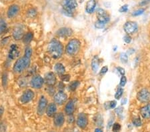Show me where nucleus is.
Segmentation results:
<instances>
[{
	"label": "nucleus",
	"instance_id": "1",
	"mask_svg": "<svg viewBox=\"0 0 150 132\" xmlns=\"http://www.w3.org/2000/svg\"><path fill=\"white\" fill-rule=\"evenodd\" d=\"M48 52L54 58H59L64 52V47L62 43L56 40H53L48 45Z\"/></svg>",
	"mask_w": 150,
	"mask_h": 132
},
{
	"label": "nucleus",
	"instance_id": "2",
	"mask_svg": "<svg viewBox=\"0 0 150 132\" xmlns=\"http://www.w3.org/2000/svg\"><path fill=\"white\" fill-rule=\"evenodd\" d=\"M81 47V43L77 39L70 40L66 46V53L69 56H75L79 52Z\"/></svg>",
	"mask_w": 150,
	"mask_h": 132
},
{
	"label": "nucleus",
	"instance_id": "3",
	"mask_svg": "<svg viewBox=\"0 0 150 132\" xmlns=\"http://www.w3.org/2000/svg\"><path fill=\"white\" fill-rule=\"evenodd\" d=\"M30 64V59L28 57L24 56L19 58L16 62L13 67V70L16 73H21L24 69H25Z\"/></svg>",
	"mask_w": 150,
	"mask_h": 132
},
{
	"label": "nucleus",
	"instance_id": "4",
	"mask_svg": "<svg viewBox=\"0 0 150 132\" xmlns=\"http://www.w3.org/2000/svg\"><path fill=\"white\" fill-rule=\"evenodd\" d=\"M123 30L127 35H132L137 32L138 30V25L136 22L129 21H127L123 26Z\"/></svg>",
	"mask_w": 150,
	"mask_h": 132
},
{
	"label": "nucleus",
	"instance_id": "5",
	"mask_svg": "<svg viewBox=\"0 0 150 132\" xmlns=\"http://www.w3.org/2000/svg\"><path fill=\"white\" fill-rule=\"evenodd\" d=\"M137 98L142 103L148 102L150 100V92L147 89H142L137 93Z\"/></svg>",
	"mask_w": 150,
	"mask_h": 132
},
{
	"label": "nucleus",
	"instance_id": "6",
	"mask_svg": "<svg viewBox=\"0 0 150 132\" xmlns=\"http://www.w3.org/2000/svg\"><path fill=\"white\" fill-rule=\"evenodd\" d=\"M97 18H98V21L104 24H106L110 21V16L108 13L103 9H99L97 11Z\"/></svg>",
	"mask_w": 150,
	"mask_h": 132
},
{
	"label": "nucleus",
	"instance_id": "7",
	"mask_svg": "<svg viewBox=\"0 0 150 132\" xmlns=\"http://www.w3.org/2000/svg\"><path fill=\"white\" fill-rule=\"evenodd\" d=\"M47 101L45 98V96L42 95V97H40V101H39V104L38 106V114L40 115V116H42L44 113L45 110L46 109L47 107Z\"/></svg>",
	"mask_w": 150,
	"mask_h": 132
},
{
	"label": "nucleus",
	"instance_id": "8",
	"mask_svg": "<svg viewBox=\"0 0 150 132\" xmlns=\"http://www.w3.org/2000/svg\"><path fill=\"white\" fill-rule=\"evenodd\" d=\"M88 116L85 114L81 113L78 115L77 119V125L80 128H85L88 126Z\"/></svg>",
	"mask_w": 150,
	"mask_h": 132
},
{
	"label": "nucleus",
	"instance_id": "9",
	"mask_svg": "<svg viewBox=\"0 0 150 132\" xmlns=\"http://www.w3.org/2000/svg\"><path fill=\"white\" fill-rule=\"evenodd\" d=\"M33 97H34V93H33L32 90H28L25 91L23 93V95H21L20 101L22 104H27V103L30 102V101L32 100Z\"/></svg>",
	"mask_w": 150,
	"mask_h": 132
},
{
	"label": "nucleus",
	"instance_id": "10",
	"mask_svg": "<svg viewBox=\"0 0 150 132\" xmlns=\"http://www.w3.org/2000/svg\"><path fill=\"white\" fill-rule=\"evenodd\" d=\"M67 99V95L63 92H58L56 95L54 96V100L55 104L58 105H62L66 102Z\"/></svg>",
	"mask_w": 150,
	"mask_h": 132
},
{
	"label": "nucleus",
	"instance_id": "11",
	"mask_svg": "<svg viewBox=\"0 0 150 132\" xmlns=\"http://www.w3.org/2000/svg\"><path fill=\"white\" fill-rule=\"evenodd\" d=\"M77 7L76 0H64L63 3V9L69 11H73Z\"/></svg>",
	"mask_w": 150,
	"mask_h": 132
},
{
	"label": "nucleus",
	"instance_id": "12",
	"mask_svg": "<svg viewBox=\"0 0 150 132\" xmlns=\"http://www.w3.org/2000/svg\"><path fill=\"white\" fill-rule=\"evenodd\" d=\"M43 82H44V81H43V79L42 77L40 76H36L32 78L31 84L33 88L40 89L43 86Z\"/></svg>",
	"mask_w": 150,
	"mask_h": 132
},
{
	"label": "nucleus",
	"instance_id": "13",
	"mask_svg": "<svg viewBox=\"0 0 150 132\" xmlns=\"http://www.w3.org/2000/svg\"><path fill=\"white\" fill-rule=\"evenodd\" d=\"M45 82L49 86L54 85L56 83V78L53 72H49L45 76Z\"/></svg>",
	"mask_w": 150,
	"mask_h": 132
},
{
	"label": "nucleus",
	"instance_id": "14",
	"mask_svg": "<svg viewBox=\"0 0 150 132\" xmlns=\"http://www.w3.org/2000/svg\"><path fill=\"white\" fill-rule=\"evenodd\" d=\"M19 54H20V52H19L18 45L16 44L11 45L9 53V58H11L12 59H15L17 57H18L19 56Z\"/></svg>",
	"mask_w": 150,
	"mask_h": 132
},
{
	"label": "nucleus",
	"instance_id": "15",
	"mask_svg": "<svg viewBox=\"0 0 150 132\" xmlns=\"http://www.w3.org/2000/svg\"><path fill=\"white\" fill-rule=\"evenodd\" d=\"M65 117L62 113H58L54 116V123L56 127H62L64 124Z\"/></svg>",
	"mask_w": 150,
	"mask_h": 132
},
{
	"label": "nucleus",
	"instance_id": "16",
	"mask_svg": "<svg viewBox=\"0 0 150 132\" xmlns=\"http://www.w3.org/2000/svg\"><path fill=\"white\" fill-rule=\"evenodd\" d=\"M72 33H73V31L71 30V29L67 28L59 29L56 32L57 35L59 36V37H68V36L71 35Z\"/></svg>",
	"mask_w": 150,
	"mask_h": 132
},
{
	"label": "nucleus",
	"instance_id": "17",
	"mask_svg": "<svg viewBox=\"0 0 150 132\" xmlns=\"http://www.w3.org/2000/svg\"><path fill=\"white\" fill-rule=\"evenodd\" d=\"M96 5H97L96 0H89V1L87 2V4L86 6V11L87 13H92L93 12L95 11Z\"/></svg>",
	"mask_w": 150,
	"mask_h": 132
},
{
	"label": "nucleus",
	"instance_id": "18",
	"mask_svg": "<svg viewBox=\"0 0 150 132\" xmlns=\"http://www.w3.org/2000/svg\"><path fill=\"white\" fill-rule=\"evenodd\" d=\"M75 111V102L74 100H71L67 103L65 107V112L68 116H71Z\"/></svg>",
	"mask_w": 150,
	"mask_h": 132
},
{
	"label": "nucleus",
	"instance_id": "19",
	"mask_svg": "<svg viewBox=\"0 0 150 132\" xmlns=\"http://www.w3.org/2000/svg\"><path fill=\"white\" fill-rule=\"evenodd\" d=\"M140 114L144 119L150 118V104L145 105L140 109Z\"/></svg>",
	"mask_w": 150,
	"mask_h": 132
},
{
	"label": "nucleus",
	"instance_id": "20",
	"mask_svg": "<svg viewBox=\"0 0 150 132\" xmlns=\"http://www.w3.org/2000/svg\"><path fill=\"white\" fill-rule=\"evenodd\" d=\"M19 8L17 5H13L9 8L8 11V16L9 18H12L15 17L19 13Z\"/></svg>",
	"mask_w": 150,
	"mask_h": 132
},
{
	"label": "nucleus",
	"instance_id": "21",
	"mask_svg": "<svg viewBox=\"0 0 150 132\" xmlns=\"http://www.w3.org/2000/svg\"><path fill=\"white\" fill-rule=\"evenodd\" d=\"M23 30L21 28H16L13 30V37L16 40H20L23 37Z\"/></svg>",
	"mask_w": 150,
	"mask_h": 132
},
{
	"label": "nucleus",
	"instance_id": "22",
	"mask_svg": "<svg viewBox=\"0 0 150 132\" xmlns=\"http://www.w3.org/2000/svg\"><path fill=\"white\" fill-rule=\"evenodd\" d=\"M57 111V107L56 105L54 103H52L49 105H48L46 109V114L47 116L49 117H53L55 115V112Z\"/></svg>",
	"mask_w": 150,
	"mask_h": 132
},
{
	"label": "nucleus",
	"instance_id": "23",
	"mask_svg": "<svg viewBox=\"0 0 150 132\" xmlns=\"http://www.w3.org/2000/svg\"><path fill=\"white\" fill-rule=\"evenodd\" d=\"M55 71L57 72L58 75H63L66 71V69L62 64L58 63L55 66Z\"/></svg>",
	"mask_w": 150,
	"mask_h": 132
},
{
	"label": "nucleus",
	"instance_id": "24",
	"mask_svg": "<svg viewBox=\"0 0 150 132\" xmlns=\"http://www.w3.org/2000/svg\"><path fill=\"white\" fill-rule=\"evenodd\" d=\"M116 105H117V102L116 101H110V102H105L104 104V107H105V109H113L115 108Z\"/></svg>",
	"mask_w": 150,
	"mask_h": 132
},
{
	"label": "nucleus",
	"instance_id": "25",
	"mask_svg": "<svg viewBox=\"0 0 150 132\" xmlns=\"http://www.w3.org/2000/svg\"><path fill=\"white\" fill-rule=\"evenodd\" d=\"M33 37V33L31 32H28L23 36V42H25V44H28V43H30L31 41L32 40Z\"/></svg>",
	"mask_w": 150,
	"mask_h": 132
},
{
	"label": "nucleus",
	"instance_id": "26",
	"mask_svg": "<svg viewBox=\"0 0 150 132\" xmlns=\"http://www.w3.org/2000/svg\"><path fill=\"white\" fill-rule=\"evenodd\" d=\"M91 68H92L93 71L94 72H96L98 70L99 63H98V59H97L96 57H95V58L93 59L92 62H91Z\"/></svg>",
	"mask_w": 150,
	"mask_h": 132
},
{
	"label": "nucleus",
	"instance_id": "27",
	"mask_svg": "<svg viewBox=\"0 0 150 132\" xmlns=\"http://www.w3.org/2000/svg\"><path fill=\"white\" fill-rule=\"evenodd\" d=\"M79 85V82L78 81H74L70 83L69 88V90L71 91H75L77 88V87Z\"/></svg>",
	"mask_w": 150,
	"mask_h": 132
},
{
	"label": "nucleus",
	"instance_id": "28",
	"mask_svg": "<svg viewBox=\"0 0 150 132\" xmlns=\"http://www.w3.org/2000/svg\"><path fill=\"white\" fill-rule=\"evenodd\" d=\"M120 60L123 64H126L128 61V55L126 53H122L120 55Z\"/></svg>",
	"mask_w": 150,
	"mask_h": 132
},
{
	"label": "nucleus",
	"instance_id": "29",
	"mask_svg": "<svg viewBox=\"0 0 150 132\" xmlns=\"http://www.w3.org/2000/svg\"><path fill=\"white\" fill-rule=\"evenodd\" d=\"M123 90L122 88H118V90H117V92H116L115 94V98L116 100H120L121 97H122V96L123 95Z\"/></svg>",
	"mask_w": 150,
	"mask_h": 132
},
{
	"label": "nucleus",
	"instance_id": "30",
	"mask_svg": "<svg viewBox=\"0 0 150 132\" xmlns=\"http://www.w3.org/2000/svg\"><path fill=\"white\" fill-rule=\"evenodd\" d=\"M6 29H7V24L6 23V22H4V21H1V22H0V35L6 32Z\"/></svg>",
	"mask_w": 150,
	"mask_h": 132
},
{
	"label": "nucleus",
	"instance_id": "31",
	"mask_svg": "<svg viewBox=\"0 0 150 132\" xmlns=\"http://www.w3.org/2000/svg\"><path fill=\"white\" fill-rule=\"evenodd\" d=\"M145 11V9L144 8H141V9H137V10L133 12L132 13V16H141L142 15L143 13H144V12Z\"/></svg>",
	"mask_w": 150,
	"mask_h": 132
},
{
	"label": "nucleus",
	"instance_id": "32",
	"mask_svg": "<svg viewBox=\"0 0 150 132\" xmlns=\"http://www.w3.org/2000/svg\"><path fill=\"white\" fill-rule=\"evenodd\" d=\"M31 55H32V49H31V48L30 47H26L25 50V56L28 57V58H30Z\"/></svg>",
	"mask_w": 150,
	"mask_h": 132
},
{
	"label": "nucleus",
	"instance_id": "33",
	"mask_svg": "<svg viewBox=\"0 0 150 132\" xmlns=\"http://www.w3.org/2000/svg\"><path fill=\"white\" fill-rule=\"evenodd\" d=\"M121 129V126L120 124L115 123L112 126V130L113 132H118Z\"/></svg>",
	"mask_w": 150,
	"mask_h": 132
},
{
	"label": "nucleus",
	"instance_id": "34",
	"mask_svg": "<svg viewBox=\"0 0 150 132\" xmlns=\"http://www.w3.org/2000/svg\"><path fill=\"white\" fill-rule=\"evenodd\" d=\"M133 124H134L135 126H137V127L141 126L142 121L139 117H136V118H134L133 119Z\"/></svg>",
	"mask_w": 150,
	"mask_h": 132
},
{
	"label": "nucleus",
	"instance_id": "35",
	"mask_svg": "<svg viewBox=\"0 0 150 132\" xmlns=\"http://www.w3.org/2000/svg\"><path fill=\"white\" fill-rule=\"evenodd\" d=\"M126 83H127V78L125 76H123L122 77V78H121L120 85L121 87H124V86L125 85V84H126Z\"/></svg>",
	"mask_w": 150,
	"mask_h": 132
},
{
	"label": "nucleus",
	"instance_id": "36",
	"mask_svg": "<svg viewBox=\"0 0 150 132\" xmlns=\"http://www.w3.org/2000/svg\"><path fill=\"white\" fill-rule=\"evenodd\" d=\"M2 81H3V85L4 88L7 86V83H8V76H7L6 73H4L2 77Z\"/></svg>",
	"mask_w": 150,
	"mask_h": 132
},
{
	"label": "nucleus",
	"instance_id": "37",
	"mask_svg": "<svg viewBox=\"0 0 150 132\" xmlns=\"http://www.w3.org/2000/svg\"><path fill=\"white\" fill-rule=\"evenodd\" d=\"M123 40L124 42L126 43V44H129L130 42H132V37L129 35H125L124 37H123Z\"/></svg>",
	"mask_w": 150,
	"mask_h": 132
},
{
	"label": "nucleus",
	"instance_id": "38",
	"mask_svg": "<svg viewBox=\"0 0 150 132\" xmlns=\"http://www.w3.org/2000/svg\"><path fill=\"white\" fill-rule=\"evenodd\" d=\"M128 10V5L125 4V5H123V6L121 7V8L120 9V12L121 13H125V12H127Z\"/></svg>",
	"mask_w": 150,
	"mask_h": 132
},
{
	"label": "nucleus",
	"instance_id": "39",
	"mask_svg": "<svg viewBox=\"0 0 150 132\" xmlns=\"http://www.w3.org/2000/svg\"><path fill=\"white\" fill-rule=\"evenodd\" d=\"M105 24H104V23H101V22H100V21H98L96 23L95 26H96V28H98V29H102V28L105 27Z\"/></svg>",
	"mask_w": 150,
	"mask_h": 132
},
{
	"label": "nucleus",
	"instance_id": "40",
	"mask_svg": "<svg viewBox=\"0 0 150 132\" xmlns=\"http://www.w3.org/2000/svg\"><path fill=\"white\" fill-rule=\"evenodd\" d=\"M108 66H103L102 68H101V71H100V74L101 75V74H105L108 72Z\"/></svg>",
	"mask_w": 150,
	"mask_h": 132
},
{
	"label": "nucleus",
	"instance_id": "41",
	"mask_svg": "<svg viewBox=\"0 0 150 132\" xmlns=\"http://www.w3.org/2000/svg\"><path fill=\"white\" fill-rule=\"evenodd\" d=\"M149 2H150V0H142V1L139 4V5L140 6H146L147 4H148Z\"/></svg>",
	"mask_w": 150,
	"mask_h": 132
},
{
	"label": "nucleus",
	"instance_id": "42",
	"mask_svg": "<svg viewBox=\"0 0 150 132\" xmlns=\"http://www.w3.org/2000/svg\"><path fill=\"white\" fill-rule=\"evenodd\" d=\"M123 108L122 107H117V109H115V112H116V114H117V115H122V113H123Z\"/></svg>",
	"mask_w": 150,
	"mask_h": 132
},
{
	"label": "nucleus",
	"instance_id": "43",
	"mask_svg": "<svg viewBox=\"0 0 150 132\" xmlns=\"http://www.w3.org/2000/svg\"><path fill=\"white\" fill-rule=\"evenodd\" d=\"M69 79H70V76L69 75L62 76V80L63 81H67V82H68L69 81Z\"/></svg>",
	"mask_w": 150,
	"mask_h": 132
},
{
	"label": "nucleus",
	"instance_id": "44",
	"mask_svg": "<svg viewBox=\"0 0 150 132\" xmlns=\"http://www.w3.org/2000/svg\"><path fill=\"white\" fill-rule=\"evenodd\" d=\"M117 70L118 71V72L122 75V76H123L125 75V69L122 68H120V67H119V68H117Z\"/></svg>",
	"mask_w": 150,
	"mask_h": 132
},
{
	"label": "nucleus",
	"instance_id": "45",
	"mask_svg": "<svg viewBox=\"0 0 150 132\" xmlns=\"http://www.w3.org/2000/svg\"><path fill=\"white\" fill-rule=\"evenodd\" d=\"M134 52H135V50L134 49H128L127 54V55H131V54H133V53H134Z\"/></svg>",
	"mask_w": 150,
	"mask_h": 132
},
{
	"label": "nucleus",
	"instance_id": "46",
	"mask_svg": "<svg viewBox=\"0 0 150 132\" xmlns=\"http://www.w3.org/2000/svg\"><path fill=\"white\" fill-rule=\"evenodd\" d=\"M4 108L2 107H0V117H1L4 114Z\"/></svg>",
	"mask_w": 150,
	"mask_h": 132
},
{
	"label": "nucleus",
	"instance_id": "47",
	"mask_svg": "<svg viewBox=\"0 0 150 132\" xmlns=\"http://www.w3.org/2000/svg\"><path fill=\"white\" fill-rule=\"evenodd\" d=\"M68 119H69V120H68L69 123H72V122H73V121H74L73 117H70Z\"/></svg>",
	"mask_w": 150,
	"mask_h": 132
},
{
	"label": "nucleus",
	"instance_id": "48",
	"mask_svg": "<svg viewBox=\"0 0 150 132\" xmlns=\"http://www.w3.org/2000/svg\"><path fill=\"white\" fill-rule=\"evenodd\" d=\"M126 102H127V99L126 98H124L122 101V105H123V104H126Z\"/></svg>",
	"mask_w": 150,
	"mask_h": 132
},
{
	"label": "nucleus",
	"instance_id": "49",
	"mask_svg": "<svg viewBox=\"0 0 150 132\" xmlns=\"http://www.w3.org/2000/svg\"><path fill=\"white\" fill-rule=\"evenodd\" d=\"M95 132H103V131H102V130H101V129H100L96 128V129H95Z\"/></svg>",
	"mask_w": 150,
	"mask_h": 132
}]
</instances>
